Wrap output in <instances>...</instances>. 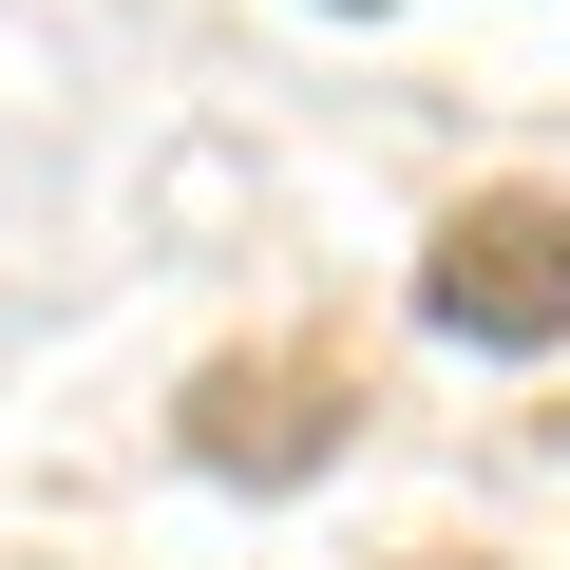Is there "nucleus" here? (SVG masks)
<instances>
[{
  "mask_svg": "<svg viewBox=\"0 0 570 570\" xmlns=\"http://www.w3.org/2000/svg\"><path fill=\"white\" fill-rule=\"evenodd\" d=\"M419 305H438L456 343H570V209H551V190L456 209L438 266H419Z\"/></svg>",
  "mask_w": 570,
  "mask_h": 570,
  "instance_id": "obj_1",
  "label": "nucleus"
}]
</instances>
